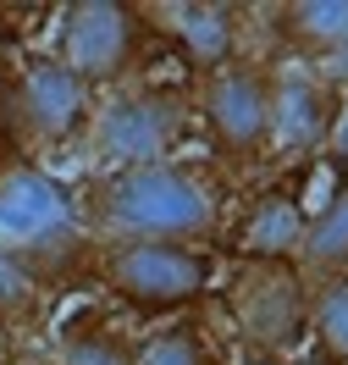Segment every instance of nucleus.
Here are the masks:
<instances>
[{
  "mask_svg": "<svg viewBox=\"0 0 348 365\" xmlns=\"http://www.w3.org/2000/svg\"><path fill=\"white\" fill-rule=\"evenodd\" d=\"M133 365H216V349H210L205 327L172 321V327H161V332H149V338L139 343Z\"/></svg>",
  "mask_w": 348,
  "mask_h": 365,
  "instance_id": "16",
  "label": "nucleus"
},
{
  "mask_svg": "<svg viewBox=\"0 0 348 365\" xmlns=\"http://www.w3.org/2000/svg\"><path fill=\"white\" fill-rule=\"evenodd\" d=\"M310 72H315V78H321L332 94H343V89H348V45H337V50L321 61V67H310Z\"/></svg>",
  "mask_w": 348,
  "mask_h": 365,
  "instance_id": "18",
  "label": "nucleus"
},
{
  "mask_svg": "<svg viewBox=\"0 0 348 365\" xmlns=\"http://www.w3.org/2000/svg\"><path fill=\"white\" fill-rule=\"evenodd\" d=\"M288 365H337V360L321 354V349H304V354H288Z\"/></svg>",
  "mask_w": 348,
  "mask_h": 365,
  "instance_id": "20",
  "label": "nucleus"
},
{
  "mask_svg": "<svg viewBox=\"0 0 348 365\" xmlns=\"http://www.w3.org/2000/svg\"><path fill=\"white\" fill-rule=\"evenodd\" d=\"M238 365H288V360H282V354H243Z\"/></svg>",
  "mask_w": 348,
  "mask_h": 365,
  "instance_id": "21",
  "label": "nucleus"
},
{
  "mask_svg": "<svg viewBox=\"0 0 348 365\" xmlns=\"http://www.w3.org/2000/svg\"><path fill=\"white\" fill-rule=\"evenodd\" d=\"M144 34L149 17L139 6H122V0H78L61 11V45L56 56L67 61V72L83 89H122L133 67L144 56Z\"/></svg>",
  "mask_w": 348,
  "mask_h": 365,
  "instance_id": "5",
  "label": "nucleus"
},
{
  "mask_svg": "<svg viewBox=\"0 0 348 365\" xmlns=\"http://www.w3.org/2000/svg\"><path fill=\"white\" fill-rule=\"evenodd\" d=\"M232 321L249 354H293L310 343V277L293 260H249L232 299Z\"/></svg>",
  "mask_w": 348,
  "mask_h": 365,
  "instance_id": "7",
  "label": "nucleus"
},
{
  "mask_svg": "<svg viewBox=\"0 0 348 365\" xmlns=\"http://www.w3.org/2000/svg\"><path fill=\"white\" fill-rule=\"evenodd\" d=\"M188 116H194V100L172 83H122L89 116V155L105 172L177 160Z\"/></svg>",
  "mask_w": 348,
  "mask_h": 365,
  "instance_id": "3",
  "label": "nucleus"
},
{
  "mask_svg": "<svg viewBox=\"0 0 348 365\" xmlns=\"http://www.w3.org/2000/svg\"><path fill=\"white\" fill-rule=\"evenodd\" d=\"M337 133V94L310 67L271 72V150L282 155H315Z\"/></svg>",
  "mask_w": 348,
  "mask_h": 365,
  "instance_id": "9",
  "label": "nucleus"
},
{
  "mask_svg": "<svg viewBox=\"0 0 348 365\" xmlns=\"http://www.w3.org/2000/svg\"><path fill=\"white\" fill-rule=\"evenodd\" d=\"M0 250L33 260L45 277L67 272L89 250V222L83 205L61 178L39 166H17L0 178Z\"/></svg>",
  "mask_w": 348,
  "mask_h": 365,
  "instance_id": "2",
  "label": "nucleus"
},
{
  "mask_svg": "<svg viewBox=\"0 0 348 365\" xmlns=\"http://www.w3.org/2000/svg\"><path fill=\"white\" fill-rule=\"evenodd\" d=\"M310 349L348 365V272L310 282Z\"/></svg>",
  "mask_w": 348,
  "mask_h": 365,
  "instance_id": "15",
  "label": "nucleus"
},
{
  "mask_svg": "<svg viewBox=\"0 0 348 365\" xmlns=\"http://www.w3.org/2000/svg\"><path fill=\"white\" fill-rule=\"evenodd\" d=\"M293 266H299L310 282L321 277H343L348 272V182L326 200L315 216H304L299 250H293Z\"/></svg>",
  "mask_w": 348,
  "mask_h": 365,
  "instance_id": "12",
  "label": "nucleus"
},
{
  "mask_svg": "<svg viewBox=\"0 0 348 365\" xmlns=\"http://www.w3.org/2000/svg\"><path fill=\"white\" fill-rule=\"evenodd\" d=\"M94 116V94L67 72V61L50 56H28L23 72L11 78V138L28 144H67L83 133Z\"/></svg>",
  "mask_w": 348,
  "mask_h": 365,
  "instance_id": "8",
  "label": "nucleus"
},
{
  "mask_svg": "<svg viewBox=\"0 0 348 365\" xmlns=\"http://www.w3.org/2000/svg\"><path fill=\"white\" fill-rule=\"evenodd\" d=\"M89 238H155V244H194L205 250L221 232V182L199 160H161L100 172L83 188Z\"/></svg>",
  "mask_w": 348,
  "mask_h": 365,
  "instance_id": "1",
  "label": "nucleus"
},
{
  "mask_svg": "<svg viewBox=\"0 0 348 365\" xmlns=\"http://www.w3.org/2000/svg\"><path fill=\"white\" fill-rule=\"evenodd\" d=\"M194 111L227 166H255L271 155V67L238 56L232 67L199 78Z\"/></svg>",
  "mask_w": 348,
  "mask_h": 365,
  "instance_id": "6",
  "label": "nucleus"
},
{
  "mask_svg": "<svg viewBox=\"0 0 348 365\" xmlns=\"http://www.w3.org/2000/svg\"><path fill=\"white\" fill-rule=\"evenodd\" d=\"M265 17L277 39L299 56V67H321L337 45H348V0H288Z\"/></svg>",
  "mask_w": 348,
  "mask_h": 365,
  "instance_id": "11",
  "label": "nucleus"
},
{
  "mask_svg": "<svg viewBox=\"0 0 348 365\" xmlns=\"http://www.w3.org/2000/svg\"><path fill=\"white\" fill-rule=\"evenodd\" d=\"M0 138H11V72L0 67Z\"/></svg>",
  "mask_w": 348,
  "mask_h": 365,
  "instance_id": "19",
  "label": "nucleus"
},
{
  "mask_svg": "<svg viewBox=\"0 0 348 365\" xmlns=\"http://www.w3.org/2000/svg\"><path fill=\"white\" fill-rule=\"evenodd\" d=\"M139 343L122 327H111L105 316H83L61 332V360L56 365H133Z\"/></svg>",
  "mask_w": 348,
  "mask_h": 365,
  "instance_id": "14",
  "label": "nucleus"
},
{
  "mask_svg": "<svg viewBox=\"0 0 348 365\" xmlns=\"http://www.w3.org/2000/svg\"><path fill=\"white\" fill-rule=\"evenodd\" d=\"M94 272L105 294L133 304L139 316H177L199 304L216 277V260L194 244H155V238H105L94 250Z\"/></svg>",
  "mask_w": 348,
  "mask_h": 365,
  "instance_id": "4",
  "label": "nucleus"
},
{
  "mask_svg": "<svg viewBox=\"0 0 348 365\" xmlns=\"http://www.w3.org/2000/svg\"><path fill=\"white\" fill-rule=\"evenodd\" d=\"M299 232H304V216L288 194H265L255 210H249V227H243V244L255 260H293L299 250Z\"/></svg>",
  "mask_w": 348,
  "mask_h": 365,
  "instance_id": "13",
  "label": "nucleus"
},
{
  "mask_svg": "<svg viewBox=\"0 0 348 365\" xmlns=\"http://www.w3.org/2000/svg\"><path fill=\"white\" fill-rule=\"evenodd\" d=\"M149 28L161 23L166 39L177 45L183 67L194 78H210L238 61V45H243V11L238 6H216V0H194V6H161V11H144Z\"/></svg>",
  "mask_w": 348,
  "mask_h": 365,
  "instance_id": "10",
  "label": "nucleus"
},
{
  "mask_svg": "<svg viewBox=\"0 0 348 365\" xmlns=\"http://www.w3.org/2000/svg\"><path fill=\"white\" fill-rule=\"evenodd\" d=\"M45 288H50V277L39 272L33 260L0 250V321H28V316H39Z\"/></svg>",
  "mask_w": 348,
  "mask_h": 365,
  "instance_id": "17",
  "label": "nucleus"
}]
</instances>
